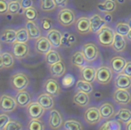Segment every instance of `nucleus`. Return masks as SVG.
<instances>
[{
  "label": "nucleus",
  "instance_id": "nucleus-2",
  "mask_svg": "<svg viewBox=\"0 0 131 130\" xmlns=\"http://www.w3.org/2000/svg\"><path fill=\"white\" fill-rule=\"evenodd\" d=\"M57 22L62 27L69 28L75 24L76 22V13L73 9L69 7H62L57 13Z\"/></svg>",
  "mask_w": 131,
  "mask_h": 130
},
{
  "label": "nucleus",
  "instance_id": "nucleus-36",
  "mask_svg": "<svg viewBox=\"0 0 131 130\" xmlns=\"http://www.w3.org/2000/svg\"><path fill=\"white\" fill-rule=\"evenodd\" d=\"M62 127L64 130H84L82 123L74 118H70V119L65 120Z\"/></svg>",
  "mask_w": 131,
  "mask_h": 130
},
{
  "label": "nucleus",
  "instance_id": "nucleus-35",
  "mask_svg": "<svg viewBox=\"0 0 131 130\" xmlns=\"http://www.w3.org/2000/svg\"><path fill=\"white\" fill-rule=\"evenodd\" d=\"M76 90L80 92H86L88 94H91L94 92V87L92 83H89L88 81H85L83 79H79L76 83Z\"/></svg>",
  "mask_w": 131,
  "mask_h": 130
},
{
  "label": "nucleus",
  "instance_id": "nucleus-15",
  "mask_svg": "<svg viewBox=\"0 0 131 130\" xmlns=\"http://www.w3.org/2000/svg\"><path fill=\"white\" fill-rule=\"evenodd\" d=\"M75 30L80 35H86L91 32L90 27V20L88 16L82 15L75 22Z\"/></svg>",
  "mask_w": 131,
  "mask_h": 130
},
{
  "label": "nucleus",
  "instance_id": "nucleus-19",
  "mask_svg": "<svg viewBox=\"0 0 131 130\" xmlns=\"http://www.w3.org/2000/svg\"><path fill=\"white\" fill-rule=\"evenodd\" d=\"M16 35H17V29L13 27H6L0 33V40L5 44H11L16 41Z\"/></svg>",
  "mask_w": 131,
  "mask_h": 130
},
{
  "label": "nucleus",
  "instance_id": "nucleus-57",
  "mask_svg": "<svg viewBox=\"0 0 131 130\" xmlns=\"http://www.w3.org/2000/svg\"><path fill=\"white\" fill-rule=\"evenodd\" d=\"M128 24H129L130 28H131V16L129 17V19H128Z\"/></svg>",
  "mask_w": 131,
  "mask_h": 130
},
{
  "label": "nucleus",
  "instance_id": "nucleus-21",
  "mask_svg": "<svg viewBox=\"0 0 131 130\" xmlns=\"http://www.w3.org/2000/svg\"><path fill=\"white\" fill-rule=\"evenodd\" d=\"M127 64V60L125 57L121 56H114L110 59V66L112 69L113 73L115 74H121L123 72L125 68V66Z\"/></svg>",
  "mask_w": 131,
  "mask_h": 130
},
{
  "label": "nucleus",
  "instance_id": "nucleus-22",
  "mask_svg": "<svg viewBox=\"0 0 131 130\" xmlns=\"http://www.w3.org/2000/svg\"><path fill=\"white\" fill-rule=\"evenodd\" d=\"M71 64L72 66L79 68V70L82 69L86 66H88V62L83 53L82 49L80 50H76L71 57Z\"/></svg>",
  "mask_w": 131,
  "mask_h": 130
},
{
  "label": "nucleus",
  "instance_id": "nucleus-49",
  "mask_svg": "<svg viewBox=\"0 0 131 130\" xmlns=\"http://www.w3.org/2000/svg\"><path fill=\"white\" fill-rule=\"evenodd\" d=\"M122 73H124L125 75L131 77V61H127V64L125 66V68Z\"/></svg>",
  "mask_w": 131,
  "mask_h": 130
},
{
  "label": "nucleus",
  "instance_id": "nucleus-13",
  "mask_svg": "<svg viewBox=\"0 0 131 130\" xmlns=\"http://www.w3.org/2000/svg\"><path fill=\"white\" fill-rule=\"evenodd\" d=\"M14 97H15L16 102L18 104V107L21 108V109H24V108L26 109L28 106L33 101L32 93L29 91H28L27 89L16 92Z\"/></svg>",
  "mask_w": 131,
  "mask_h": 130
},
{
  "label": "nucleus",
  "instance_id": "nucleus-53",
  "mask_svg": "<svg viewBox=\"0 0 131 130\" xmlns=\"http://www.w3.org/2000/svg\"><path fill=\"white\" fill-rule=\"evenodd\" d=\"M125 130H131V120L125 124Z\"/></svg>",
  "mask_w": 131,
  "mask_h": 130
},
{
  "label": "nucleus",
  "instance_id": "nucleus-8",
  "mask_svg": "<svg viewBox=\"0 0 131 130\" xmlns=\"http://www.w3.org/2000/svg\"><path fill=\"white\" fill-rule=\"evenodd\" d=\"M12 53L14 54V57L17 60H23L27 58L30 53V49L29 47V44L24 42L15 41L12 44Z\"/></svg>",
  "mask_w": 131,
  "mask_h": 130
},
{
  "label": "nucleus",
  "instance_id": "nucleus-54",
  "mask_svg": "<svg viewBox=\"0 0 131 130\" xmlns=\"http://www.w3.org/2000/svg\"><path fill=\"white\" fill-rule=\"evenodd\" d=\"M117 4H119V5H123V4L126 2V0H116Z\"/></svg>",
  "mask_w": 131,
  "mask_h": 130
},
{
  "label": "nucleus",
  "instance_id": "nucleus-28",
  "mask_svg": "<svg viewBox=\"0 0 131 130\" xmlns=\"http://www.w3.org/2000/svg\"><path fill=\"white\" fill-rule=\"evenodd\" d=\"M95 75H96V69L94 66H88V65L83 67L82 69H80V71H79L80 79L88 81L89 83L95 82Z\"/></svg>",
  "mask_w": 131,
  "mask_h": 130
},
{
  "label": "nucleus",
  "instance_id": "nucleus-16",
  "mask_svg": "<svg viewBox=\"0 0 131 130\" xmlns=\"http://www.w3.org/2000/svg\"><path fill=\"white\" fill-rule=\"evenodd\" d=\"M25 27L29 32L30 40H36L37 39L43 35V31H42L39 23H37V21H26Z\"/></svg>",
  "mask_w": 131,
  "mask_h": 130
},
{
  "label": "nucleus",
  "instance_id": "nucleus-10",
  "mask_svg": "<svg viewBox=\"0 0 131 130\" xmlns=\"http://www.w3.org/2000/svg\"><path fill=\"white\" fill-rule=\"evenodd\" d=\"M112 100L119 106H128L131 103V93L127 89H116L112 94Z\"/></svg>",
  "mask_w": 131,
  "mask_h": 130
},
{
  "label": "nucleus",
  "instance_id": "nucleus-3",
  "mask_svg": "<svg viewBox=\"0 0 131 130\" xmlns=\"http://www.w3.org/2000/svg\"><path fill=\"white\" fill-rule=\"evenodd\" d=\"M18 108L15 97L8 92L0 94V111L5 113H13Z\"/></svg>",
  "mask_w": 131,
  "mask_h": 130
},
{
  "label": "nucleus",
  "instance_id": "nucleus-43",
  "mask_svg": "<svg viewBox=\"0 0 131 130\" xmlns=\"http://www.w3.org/2000/svg\"><path fill=\"white\" fill-rule=\"evenodd\" d=\"M39 25L41 27L42 31H45L47 32L53 28V21L49 16H43L39 20Z\"/></svg>",
  "mask_w": 131,
  "mask_h": 130
},
{
  "label": "nucleus",
  "instance_id": "nucleus-41",
  "mask_svg": "<svg viewBox=\"0 0 131 130\" xmlns=\"http://www.w3.org/2000/svg\"><path fill=\"white\" fill-rule=\"evenodd\" d=\"M23 9L21 7L20 1H15V2H9L8 3V14L11 15H16V14H23Z\"/></svg>",
  "mask_w": 131,
  "mask_h": 130
},
{
  "label": "nucleus",
  "instance_id": "nucleus-25",
  "mask_svg": "<svg viewBox=\"0 0 131 130\" xmlns=\"http://www.w3.org/2000/svg\"><path fill=\"white\" fill-rule=\"evenodd\" d=\"M48 67L51 76L54 78H61L64 76V75L66 74V70H67L65 64L62 60L51 65V66H48Z\"/></svg>",
  "mask_w": 131,
  "mask_h": 130
},
{
  "label": "nucleus",
  "instance_id": "nucleus-30",
  "mask_svg": "<svg viewBox=\"0 0 131 130\" xmlns=\"http://www.w3.org/2000/svg\"><path fill=\"white\" fill-rule=\"evenodd\" d=\"M44 59H45V62L47 63V66H51V65L55 64L59 61H62V56L58 50H56V49L53 48L44 55Z\"/></svg>",
  "mask_w": 131,
  "mask_h": 130
},
{
  "label": "nucleus",
  "instance_id": "nucleus-37",
  "mask_svg": "<svg viewBox=\"0 0 131 130\" xmlns=\"http://www.w3.org/2000/svg\"><path fill=\"white\" fill-rule=\"evenodd\" d=\"M23 124L19 118L11 117L10 120L3 130H23Z\"/></svg>",
  "mask_w": 131,
  "mask_h": 130
},
{
  "label": "nucleus",
  "instance_id": "nucleus-42",
  "mask_svg": "<svg viewBox=\"0 0 131 130\" xmlns=\"http://www.w3.org/2000/svg\"><path fill=\"white\" fill-rule=\"evenodd\" d=\"M29 40H30V39H29V32H28L26 27L23 26V27L18 28L17 35H16V41L28 43V41H29Z\"/></svg>",
  "mask_w": 131,
  "mask_h": 130
},
{
  "label": "nucleus",
  "instance_id": "nucleus-39",
  "mask_svg": "<svg viewBox=\"0 0 131 130\" xmlns=\"http://www.w3.org/2000/svg\"><path fill=\"white\" fill-rule=\"evenodd\" d=\"M98 130H121V122L116 119L113 120H108L104 122Z\"/></svg>",
  "mask_w": 131,
  "mask_h": 130
},
{
  "label": "nucleus",
  "instance_id": "nucleus-11",
  "mask_svg": "<svg viewBox=\"0 0 131 130\" xmlns=\"http://www.w3.org/2000/svg\"><path fill=\"white\" fill-rule=\"evenodd\" d=\"M81 49L88 63L95 61L100 56V50L96 44H95L94 42H86L85 44H83Z\"/></svg>",
  "mask_w": 131,
  "mask_h": 130
},
{
  "label": "nucleus",
  "instance_id": "nucleus-50",
  "mask_svg": "<svg viewBox=\"0 0 131 130\" xmlns=\"http://www.w3.org/2000/svg\"><path fill=\"white\" fill-rule=\"evenodd\" d=\"M55 4H56L57 7L59 8H62V7H66L69 3V0H54Z\"/></svg>",
  "mask_w": 131,
  "mask_h": 130
},
{
  "label": "nucleus",
  "instance_id": "nucleus-1",
  "mask_svg": "<svg viewBox=\"0 0 131 130\" xmlns=\"http://www.w3.org/2000/svg\"><path fill=\"white\" fill-rule=\"evenodd\" d=\"M9 84L15 92L25 90L30 85V76L23 70H17L11 75L9 78Z\"/></svg>",
  "mask_w": 131,
  "mask_h": 130
},
{
  "label": "nucleus",
  "instance_id": "nucleus-40",
  "mask_svg": "<svg viewBox=\"0 0 131 130\" xmlns=\"http://www.w3.org/2000/svg\"><path fill=\"white\" fill-rule=\"evenodd\" d=\"M131 28L129 24H128V23H126V22H118L115 25V32L123 35L125 37H127V35L128 34Z\"/></svg>",
  "mask_w": 131,
  "mask_h": 130
},
{
  "label": "nucleus",
  "instance_id": "nucleus-34",
  "mask_svg": "<svg viewBox=\"0 0 131 130\" xmlns=\"http://www.w3.org/2000/svg\"><path fill=\"white\" fill-rule=\"evenodd\" d=\"M39 8L44 13H52L56 10L57 5L54 0H39Z\"/></svg>",
  "mask_w": 131,
  "mask_h": 130
},
{
  "label": "nucleus",
  "instance_id": "nucleus-18",
  "mask_svg": "<svg viewBox=\"0 0 131 130\" xmlns=\"http://www.w3.org/2000/svg\"><path fill=\"white\" fill-rule=\"evenodd\" d=\"M46 36L50 40L53 49H59L62 47V33L60 30L56 29V28H53L50 31H47Z\"/></svg>",
  "mask_w": 131,
  "mask_h": 130
},
{
  "label": "nucleus",
  "instance_id": "nucleus-51",
  "mask_svg": "<svg viewBox=\"0 0 131 130\" xmlns=\"http://www.w3.org/2000/svg\"><path fill=\"white\" fill-rule=\"evenodd\" d=\"M103 17H104V19L105 20L106 23H112V20H113V16L112 15L111 13H104Z\"/></svg>",
  "mask_w": 131,
  "mask_h": 130
},
{
  "label": "nucleus",
  "instance_id": "nucleus-52",
  "mask_svg": "<svg viewBox=\"0 0 131 130\" xmlns=\"http://www.w3.org/2000/svg\"><path fill=\"white\" fill-rule=\"evenodd\" d=\"M5 69L4 66V61H3V57H2V53H0V71Z\"/></svg>",
  "mask_w": 131,
  "mask_h": 130
},
{
  "label": "nucleus",
  "instance_id": "nucleus-24",
  "mask_svg": "<svg viewBox=\"0 0 131 130\" xmlns=\"http://www.w3.org/2000/svg\"><path fill=\"white\" fill-rule=\"evenodd\" d=\"M73 103L80 108L88 107L90 103V96L88 93L80 91H77L72 98Z\"/></svg>",
  "mask_w": 131,
  "mask_h": 130
},
{
  "label": "nucleus",
  "instance_id": "nucleus-45",
  "mask_svg": "<svg viewBox=\"0 0 131 130\" xmlns=\"http://www.w3.org/2000/svg\"><path fill=\"white\" fill-rule=\"evenodd\" d=\"M75 82V78L71 74H68V75H64L63 78H62V85L65 88H69V87H71L73 84H74Z\"/></svg>",
  "mask_w": 131,
  "mask_h": 130
},
{
  "label": "nucleus",
  "instance_id": "nucleus-31",
  "mask_svg": "<svg viewBox=\"0 0 131 130\" xmlns=\"http://www.w3.org/2000/svg\"><path fill=\"white\" fill-rule=\"evenodd\" d=\"M116 120L119 121L121 123H128V121L131 120V109L128 108H121L117 112L115 113L114 116Z\"/></svg>",
  "mask_w": 131,
  "mask_h": 130
},
{
  "label": "nucleus",
  "instance_id": "nucleus-12",
  "mask_svg": "<svg viewBox=\"0 0 131 130\" xmlns=\"http://www.w3.org/2000/svg\"><path fill=\"white\" fill-rule=\"evenodd\" d=\"M47 109H45L38 101L35 100L26 108V115L30 118H42L45 115Z\"/></svg>",
  "mask_w": 131,
  "mask_h": 130
},
{
  "label": "nucleus",
  "instance_id": "nucleus-23",
  "mask_svg": "<svg viewBox=\"0 0 131 130\" xmlns=\"http://www.w3.org/2000/svg\"><path fill=\"white\" fill-rule=\"evenodd\" d=\"M99 110H100L103 119L105 120H109L111 118H114L116 113L114 105L111 103L110 101H105V102L101 104V106L99 107Z\"/></svg>",
  "mask_w": 131,
  "mask_h": 130
},
{
  "label": "nucleus",
  "instance_id": "nucleus-9",
  "mask_svg": "<svg viewBox=\"0 0 131 130\" xmlns=\"http://www.w3.org/2000/svg\"><path fill=\"white\" fill-rule=\"evenodd\" d=\"M83 118H84V120L86 121V123L90 126L96 125V124H98L103 119L100 110H99V108L97 107L88 108L85 110Z\"/></svg>",
  "mask_w": 131,
  "mask_h": 130
},
{
  "label": "nucleus",
  "instance_id": "nucleus-56",
  "mask_svg": "<svg viewBox=\"0 0 131 130\" xmlns=\"http://www.w3.org/2000/svg\"><path fill=\"white\" fill-rule=\"evenodd\" d=\"M2 51H3V47H2L1 40H0V53H2Z\"/></svg>",
  "mask_w": 131,
  "mask_h": 130
},
{
  "label": "nucleus",
  "instance_id": "nucleus-26",
  "mask_svg": "<svg viewBox=\"0 0 131 130\" xmlns=\"http://www.w3.org/2000/svg\"><path fill=\"white\" fill-rule=\"evenodd\" d=\"M111 47L112 48V49L114 51L117 52V53L124 52L127 49V40L125 39V36L115 32L113 41H112V44Z\"/></svg>",
  "mask_w": 131,
  "mask_h": 130
},
{
  "label": "nucleus",
  "instance_id": "nucleus-48",
  "mask_svg": "<svg viewBox=\"0 0 131 130\" xmlns=\"http://www.w3.org/2000/svg\"><path fill=\"white\" fill-rule=\"evenodd\" d=\"M20 4L23 10H25L29 7L35 6V0H20Z\"/></svg>",
  "mask_w": 131,
  "mask_h": 130
},
{
  "label": "nucleus",
  "instance_id": "nucleus-27",
  "mask_svg": "<svg viewBox=\"0 0 131 130\" xmlns=\"http://www.w3.org/2000/svg\"><path fill=\"white\" fill-rule=\"evenodd\" d=\"M114 86L116 89H128L131 88V77L124 73L118 74L114 79Z\"/></svg>",
  "mask_w": 131,
  "mask_h": 130
},
{
  "label": "nucleus",
  "instance_id": "nucleus-38",
  "mask_svg": "<svg viewBox=\"0 0 131 130\" xmlns=\"http://www.w3.org/2000/svg\"><path fill=\"white\" fill-rule=\"evenodd\" d=\"M23 15L26 21H37L38 19L39 14H38V11L37 10L36 7L32 6L23 10Z\"/></svg>",
  "mask_w": 131,
  "mask_h": 130
},
{
  "label": "nucleus",
  "instance_id": "nucleus-44",
  "mask_svg": "<svg viewBox=\"0 0 131 130\" xmlns=\"http://www.w3.org/2000/svg\"><path fill=\"white\" fill-rule=\"evenodd\" d=\"M77 41V38L75 35L71 34V33H64L62 35V46H65V47H71L73 46Z\"/></svg>",
  "mask_w": 131,
  "mask_h": 130
},
{
  "label": "nucleus",
  "instance_id": "nucleus-33",
  "mask_svg": "<svg viewBox=\"0 0 131 130\" xmlns=\"http://www.w3.org/2000/svg\"><path fill=\"white\" fill-rule=\"evenodd\" d=\"M2 57H3L5 69H10V68H12L14 66L15 57H14V54L12 53V51H8V50L2 51Z\"/></svg>",
  "mask_w": 131,
  "mask_h": 130
},
{
  "label": "nucleus",
  "instance_id": "nucleus-4",
  "mask_svg": "<svg viewBox=\"0 0 131 130\" xmlns=\"http://www.w3.org/2000/svg\"><path fill=\"white\" fill-rule=\"evenodd\" d=\"M97 35V41L102 47H111L115 35V31L112 27L105 25L100 30Z\"/></svg>",
  "mask_w": 131,
  "mask_h": 130
},
{
  "label": "nucleus",
  "instance_id": "nucleus-7",
  "mask_svg": "<svg viewBox=\"0 0 131 130\" xmlns=\"http://www.w3.org/2000/svg\"><path fill=\"white\" fill-rule=\"evenodd\" d=\"M42 90L43 92H47L54 98L58 97L62 92L60 83L54 77H47L44 81L43 85H42Z\"/></svg>",
  "mask_w": 131,
  "mask_h": 130
},
{
  "label": "nucleus",
  "instance_id": "nucleus-6",
  "mask_svg": "<svg viewBox=\"0 0 131 130\" xmlns=\"http://www.w3.org/2000/svg\"><path fill=\"white\" fill-rule=\"evenodd\" d=\"M63 117L58 109L53 108L48 112L47 124L51 130H60L63 127Z\"/></svg>",
  "mask_w": 131,
  "mask_h": 130
},
{
  "label": "nucleus",
  "instance_id": "nucleus-47",
  "mask_svg": "<svg viewBox=\"0 0 131 130\" xmlns=\"http://www.w3.org/2000/svg\"><path fill=\"white\" fill-rule=\"evenodd\" d=\"M8 0H0V15L8 14Z\"/></svg>",
  "mask_w": 131,
  "mask_h": 130
},
{
  "label": "nucleus",
  "instance_id": "nucleus-29",
  "mask_svg": "<svg viewBox=\"0 0 131 130\" xmlns=\"http://www.w3.org/2000/svg\"><path fill=\"white\" fill-rule=\"evenodd\" d=\"M97 8L102 13H114L117 10L116 0H104L97 5Z\"/></svg>",
  "mask_w": 131,
  "mask_h": 130
},
{
  "label": "nucleus",
  "instance_id": "nucleus-14",
  "mask_svg": "<svg viewBox=\"0 0 131 130\" xmlns=\"http://www.w3.org/2000/svg\"><path fill=\"white\" fill-rule=\"evenodd\" d=\"M51 49H53V46L47 36L42 35L41 37L35 40L34 50L36 51V53L39 54V55H45Z\"/></svg>",
  "mask_w": 131,
  "mask_h": 130
},
{
  "label": "nucleus",
  "instance_id": "nucleus-55",
  "mask_svg": "<svg viewBox=\"0 0 131 130\" xmlns=\"http://www.w3.org/2000/svg\"><path fill=\"white\" fill-rule=\"evenodd\" d=\"M127 38H128V40L131 42V30L129 31V32H128V34L127 35Z\"/></svg>",
  "mask_w": 131,
  "mask_h": 130
},
{
  "label": "nucleus",
  "instance_id": "nucleus-58",
  "mask_svg": "<svg viewBox=\"0 0 131 130\" xmlns=\"http://www.w3.org/2000/svg\"><path fill=\"white\" fill-rule=\"evenodd\" d=\"M9 2H15V1H20V0H8Z\"/></svg>",
  "mask_w": 131,
  "mask_h": 130
},
{
  "label": "nucleus",
  "instance_id": "nucleus-46",
  "mask_svg": "<svg viewBox=\"0 0 131 130\" xmlns=\"http://www.w3.org/2000/svg\"><path fill=\"white\" fill-rule=\"evenodd\" d=\"M11 117L9 116L8 113L2 112L0 111V130H3L5 128V127L7 125V123L10 120Z\"/></svg>",
  "mask_w": 131,
  "mask_h": 130
},
{
  "label": "nucleus",
  "instance_id": "nucleus-17",
  "mask_svg": "<svg viewBox=\"0 0 131 130\" xmlns=\"http://www.w3.org/2000/svg\"><path fill=\"white\" fill-rule=\"evenodd\" d=\"M36 101H38L42 107L47 110H50L53 108H54V97L50 95L49 93L45 92H42L37 96Z\"/></svg>",
  "mask_w": 131,
  "mask_h": 130
},
{
  "label": "nucleus",
  "instance_id": "nucleus-32",
  "mask_svg": "<svg viewBox=\"0 0 131 130\" xmlns=\"http://www.w3.org/2000/svg\"><path fill=\"white\" fill-rule=\"evenodd\" d=\"M26 130H46V124L42 118H30L26 125Z\"/></svg>",
  "mask_w": 131,
  "mask_h": 130
},
{
  "label": "nucleus",
  "instance_id": "nucleus-5",
  "mask_svg": "<svg viewBox=\"0 0 131 130\" xmlns=\"http://www.w3.org/2000/svg\"><path fill=\"white\" fill-rule=\"evenodd\" d=\"M113 78V71L109 66H100L96 68L95 82L101 85H107L112 82Z\"/></svg>",
  "mask_w": 131,
  "mask_h": 130
},
{
  "label": "nucleus",
  "instance_id": "nucleus-20",
  "mask_svg": "<svg viewBox=\"0 0 131 130\" xmlns=\"http://www.w3.org/2000/svg\"><path fill=\"white\" fill-rule=\"evenodd\" d=\"M90 20V27H91V32L93 33H98L100 30L104 26L106 25V22L104 19L103 15L99 14H93L89 17Z\"/></svg>",
  "mask_w": 131,
  "mask_h": 130
}]
</instances>
